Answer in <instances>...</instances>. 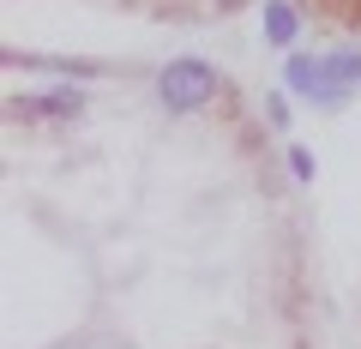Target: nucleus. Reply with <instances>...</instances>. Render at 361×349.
Returning <instances> with one entry per match:
<instances>
[{
  "mask_svg": "<svg viewBox=\"0 0 361 349\" xmlns=\"http://www.w3.org/2000/svg\"><path fill=\"white\" fill-rule=\"evenodd\" d=\"M283 78H289V91H295V97H307V103H319V109H337L361 85V54L355 49H337V54H289Z\"/></svg>",
  "mask_w": 361,
  "mask_h": 349,
  "instance_id": "obj_1",
  "label": "nucleus"
},
{
  "mask_svg": "<svg viewBox=\"0 0 361 349\" xmlns=\"http://www.w3.org/2000/svg\"><path fill=\"white\" fill-rule=\"evenodd\" d=\"M265 37L277 42V49L295 42V13H289V0H265Z\"/></svg>",
  "mask_w": 361,
  "mask_h": 349,
  "instance_id": "obj_4",
  "label": "nucleus"
},
{
  "mask_svg": "<svg viewBox=\"0 0 361 349\" xmlns=\"http://www.w3.org/2000/svg\"><path fill=\"white\" fill-rule=\"evenodd\" d=\"M157 97H163L169 115H193V109H205L211 97H217V66L193 61V54H180V61L163 66V78H157Z\"/></svg>",
  "mask_w": 361,
  "mask_h": 349,
  "instance_id": "obj_2",
  "label": "nucleus"
},
{
  "mask_svg": "<svg viewBox=\"0 0 361 349\" xmlns=\"http://www.w3.org/2000/svg\"><path fill=\"white\" fill-rule=\"evenodd\" d=\"M13 115H78V91H49V97H30V103H13Z\"/></svg>",
  "mask_w": 361,
  "mask_h": 349,
  "instance_id": "obj_3",
  "label": "nucleus"
},
{
  "mask_svg": "<svg viewBox=\"0 0 361 349\" xmlns=\"http://www.w3.org/2000/svg\"><path fill=\"white\" fill-rule=\"evenodd\" d=\"M289 169H295V181H313V157L301 151V145H295V151H289Z\"/></svg>",
  "mask_w": 361,
  "mask_h": 349,
  "instance_id": "obj_5",
  "label": "nucleus"
}]
</instances>
